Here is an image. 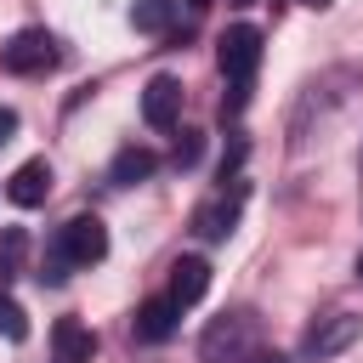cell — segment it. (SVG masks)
I'll use <instances>...</instances> for the list:
<instances>
[{"label":"cell","mask_w":363,"mask_h":363,"mask_svg":"<svg viewBox=\"0 0 363 363\" xmlns=\"http://www.w3.org/2000/svg\"><path fill=\"white\" fill-rule=\"evenodd\" d=\"M62 62V45H57V34H45V28H17L6 45H0V68L6 74H45V68H57Z\"/></svg>","instance_id":"1"},{"label":"cell","mask_w":363,"mask_h":363,"mask_svg":"<svg viewBox=\"0 0 363 363\" xmlns=\"http://www.w3.org/2000/svg\"><path fill=\"white\" fill-rule=\"evenodd\" d=\"M216 62H221L227 85H250V79H255V68H261V28L233 23V28L216 40Z\"/></svg>","instance_id":"2"},{"label":"cell","mask_w":363,"mask_h":363,"mask_svg":"<svg viewBox=\"0 0 363 363\" xmlns=\"http://www.w3.org/2000/svg\"><path fill=\"white\" fill-rule=\"evenodd\" d=\"M357 335H363V318H357V312H329V318H318V323L301 335V357H306V363L340 357Z\"/></svg>","instance_id":"3"},{"label":"cell","mask_w":363,"mask_h":363,"mask_svg":"<svg viewBox=\"0 0 363 363\" xmlns=\"http://www.w3.org/2000/svg\"><path fill=\"white\" fill-rule=\"evenodd\" d=\"M51 244H57L74 267H96V261L108 255V227H102V216H68Z\"/></svg>","instance_id":"4"},{"label":"cell","mask_w":363,"mask_h":363,"mask_svg":"<svg viewBox=\"0 0 363 363\" xmlns=\"http://www.w3.org/2000/svg\"><path fill=\"white\" fill-rule=\"evenodd\" d=\"M244 346H250V318L244 312H221V318H210V329L199 340V357L204 363H238Z\"/></svg>","instance_id":"5"},{"label":"cell","mask_w":363,"mask_h":363,"mask_svg":"<svg viewBox=\"0 0 363 363\" xmlns=\"http://www.w3.org/2000/svg\"><path fill=\"white\" fill-rule=\"evenodd\" d=\"M142 119H147L153 130H170V125L182 119V79H176V74H153V79H147V91H142Z\"/></svg>","instance_id":"6"},{"label":"cell","mask_w":363,"mask_h":363,"mask_svg":"<svg viewBox=\"0 0 363 363\" xmlns=\"http://www.w3.org/2000/svg\"><path fill=\"white\" fill-rule=\"evenodd\" d=\"M176 323H182V306H176L170 295H147V301L136 306V318H130V329H136V340H147V346H159V340H170V335H176Z\"/></svg>","instance_id":"7"},{"label":"cell","mask_w":363,"mask_h":363,"mask_svg":"<svg viewBox=\"0 0 363 363\" xmlns=\"http://www.w3.org/2000/svg\"><path fill=\"white\" fill-rule=\"evenodd\" d=\"M45 193H51V164H45V159H23V164L11 170V182H6V199H11L17 210L45 204Z\"/></svg>","instance_id":"8"},{"label":"cell","mask_w":363,"mask_h":363,"mask_svg":"<svg viewBox=\"0 0 363 363\" xmlns=\"http://www.w3.org/2000/svg\"><path fill=\"white\" fill-rule=\"evenodd\" d=\"M238 199H244V182H238L233 193H216L210 204H199L193 233H199V238H210V244H221V238L233 233V221H238Z\"/></svg>","instance_id":"9"},{"label":"cell","mask_w":363,"mask_h":363,"mask_svg":"<svg viewBox=\"0 0 363 363\" xmlns=\"http://www.w3.org/2000/svg\"><path fill=\"white\" fill-rule=\"evenodd\" d=\"M96 357V335L79 318H57L51 323V363H91Z\"/></svg>","instance_id":"10"},{"label":"cell","mask_w":363,"mask_h":363,"mask_svg":"<svg viewBox=\"0 0 363 363\" xmlns=\"http://www.w3.org/2000/svg\"><path fill=\"white\" fill-rule=\"evenodd\" d=\"M204 289H210V261L204 255H176V267H170V301L193 306V301H204Z\"/></svg>","instance_id":"11"},{"label":"cell","mask_w":363,"mask_h":363,"mask_svg":"<svg viewBox=\"0 0 363 363\" xmlns=\"http://www.w3.org/2000/svg\"><path fill=\"white\" fill-rule=\"evenodd\" d=\"M153 170H159V159H153L147 147H119L113 164H108V182H113V187H136V182H147Z\"/></svg>","instance_id":"12"},{"label":"cell","mask_w":363,"mask_h":363,"mask_svg":"<svg viewBox=\"0 0 363 363\" xmlns=\"http://www.w3.org/2000/svg\"><path fill=\"white\" fill-rule=\"evenodd\" d=\"M176 11H182V0H136V6H130V23H136L142 34H164V28L176 23Z\"/></svg>","instance_id":"13"},{"label":"cell","mask_w":363,"mask_h":363,"mask_svg":"<svg viewBox=\"0 0 363 363\" xmlns=\"http://www.w3.org/2000/svg\"><path fill=\"white\" fill-rule=\"evenodd\" d=\"M23 255H28V233L23 227H0V284L23 272Z\"/></svg>","instance_id":"14"},{"label":"cell","mask_w":363,"mask_h":363,"mask_svg":"<svg viewBox=\"0 0 363 363\" xmlns=\"http://www.w3.org/2000/svg\"><path fill=\"white\" fill-rule=\"evenodd\" d=\"M0 335H6V340H28V312H23L6 289H0Z\"/></svg>","instance_id":"15"},{"label":"cell","mask_w":363,"mask_h":363,"mask_svg":"<svg viewBox=\"0 0 363 363\" xmlns=\"http://www.w3.org/2000/svg\"><path fill=\"white\" fill-rule=\"evenodd\" d=\"M199 153H204V136H193V130H182V142H176V170H187V164H199Z\"/></svg>","instance_id":"16"},{"label":"cell","mask_w":363,"mask_h":363,"mask_svg":"<svg viewBox=\"0 0 363 363\" xmlns=\"http://www.w3.org/2000/svg\"><path fill=\"white\" fill-rule=\"evenodd\" d=\"M11 136H17V113H11V108H0V147H6Z\"/></svg>","instance_id":"17"},{"label":"cell","mask_w":363,"mask_h":363,"mask_svg":"<svg viewBox=\"0 0 363 363\" xmlns=\"http://www.w3.org/2000/svg\"><path fill=\"white\" fill-rule=\"evenodd\" d=\"M250 363H289V357H278V352H255Z\"/></svg>","instance_id":"18"},{"label":"cell","mask_w":363,"mask_h":363,"mask_svg":"<svg viewBox=\"0 0 363 363\" xmlns=\"http://www.w3.org/2000/svg\"><path fill=\"white\" fill-rule=\"evenodd\" d=\"M301 6H312V11H323V6H335V0H301Z\"/></svg>","instance_id":"19"},{"label":"cell","mask_w":363,"mask_h":363,"mask_svg":"<svg viewBox=\"0 0 363 363\" xmlns=\"http://www.w3.org/2000/svg\"><path fill=\"white\" fill-rule=\"evenodd\" d=\"M204 6H210V0H187V11H204Z\"/></svg>","instance_id":"20"},{"label":"cell","mask_w":363,"mask_h":363,"mask_svg":"<svg viewBox=\"0 0 363 363\" xmlns=\"http://www.w3.org/2000/svg\"><path fill=\"white\" fill-rule=\"evenodd\" d=\"M227 6H250V0H227Z\"/></svg>","instance_id":"21"},{"label":"cell","mask_w":363,"mask_h":363,"mask_svg":"<svg viewBox=\"0 0 363 363\" xmlns=\"http://www.w3.org/2000/svg\"><path fill=\"white\" fill-rule=\"evenodd\" d=\"M357 278H363V255H357Z\"/></svg>","instance_id":"22"}]
</instances>
